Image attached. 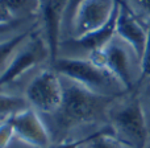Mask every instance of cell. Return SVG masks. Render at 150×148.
Segmentation results:
<instances>
[{
	"mask_svg": "<svg viewBox=\"0 0 150 148\" xmlns=\"http://www.w3.org/2000/svg\"><path fill=\"white\" fill-rule=\"evenodd\" d=\"M107 124L112 135L125 147L146 148L149 146L148 117L138 90L113 99L107 114Z\"/></svg>",
	"mask_w": 150,
	"mask_h": 148,
	"instance_id": "obj_2",
	"label": "cell"
},
{
	"mask_svg": "<svg viewBox=\"0 0 150 148\" xmlns=\"http://www.w3.org/2000/svg\"><path fill=\"white\" fill-rule=\"evenodd\" d=\"M116 34L134 50L141 61L148 39V21L141 17L124 0H120L119 4Z\"/></svg>",
	"mask_w": 150,
	"mask_h": 148,
	"instance_id": "obj_9",
	"label": "cell"
},
{
	"mask_svg": "<svg viewBox=\"0 0 150 148\" xmlns=\"http://www.w3.org/2000/svg\"><path fill=\"white\" fill-rule=\"evenodd\" d=\"M120 0H84L71 20L66 39H78L101 29L109 23L119 8ZM65 39V40H66Z\"/></svg>",
	"mask_w": 150,
	"mask_h": 148,
	"instance_id": "obj_6",
	"label": "cell"
},
{
	"mask_svg": "<svg viewBox=\"0 0 150 148\" xmlns=\"http://www.w3.org/2000/svg\"><path fill=\"white\" fill-rule=\"evenodd\" d=\"M16 139L30 148H50L53 146L49 128L41 114L32 107L11 119Z\"/></svg>",
	"mask_w": 150,
	"mask_h": 148,
	"instance_id": "obj_8",
	"label": "cell"
},
{
	"mask_svg": "<svg viewBox=\"0 0 150 148\" xmlns=\"http://www.w3.org/2000/svg\"><path fill=\"white\" fill-rule=\"evenodd\" d=\"M150 78V21H148V39H146V45L144 49L142 57H141V81L140 85L144 81ZM138 85V86H140Z\"/></svg>",
	"mask_w": 150,
	"mask_h": 148,
	"instance_id": "obj_14",
	"label": "cell"
},
{
	"mask_svg": "<svg viewBox=\"0 0 150 148\" xmlns=\"http://www.w3.org/2000/svg\"><path fill=\"white\" fill-rule=\"evenodd\" d=\"M16 20H18V19H16L15 16H13L12 11L9 9L7 3H5L4 0H0V25L11 24Z\"/></svg>",
	"mask_w": 150,
	"mask_h": 148,
	"instance_id": "obj_18",
	"label": "cell"
},
{
	"mask_svg": "<svg viewBox=\"0 0 150 148\" xmlns=\"http://www.w3.org/2000/svg\"><path fill=\"white\" fill-rule=\"evenodd\" d=\"M15 138V130H13L11 120L5 123H0V148H9Z\"/></svg>",
	"mask_w": 150,
	"mask_h": 148,
	"instance_id": "obj_15",
	"label": "cell"
},
{
	"mask_svg": "<svg viewBox=\"0 0 150 148\" xmlns=\"http://www.w3.org/2000/svg\"><path fill=\"white\" fill-rule=\"evenodd\" d=\"M38 24H40L38 19H18V20L13 21L11 24L0 25V41L11 39V37L16 36V34L21 33V32L26 31V29L33 28V26L38 25Z\"/></svg>",
	"mask_w": 150,
	"mask_h": 148,
	"instance_id": "obj_13",
	"label": "cell"
},
{
	"mask_svg": "<svg viewBox=\"0 0 150 148\" xmlns=\"http://www.w3.org/2000/svg\"><path fill=\"white\" fill-rule=\"evenodd\" d=\"M84 0H69V5L66 9V16H65V21H63V32H62V40H65L69 34V29L71 25V20L74 17V13L76 11V8L79 7V4Z\"/></svg>",
	"mask_w": 150,
	"mask_h": 148,
	"instance_id": "obj_16",
	"label": "cell"
},
{
	"mask_svg": "<svg viewBox=\"0 0 150 148\" xmlns=\"http://www.w3.org/2000/svg\"><path fill=\"white\" fill-rule=\"evenodd\" d=\"M63 98L59 109L44 118L53 144L83 139L107 124V114L115 98L103 97L62 77Z\"/></svg>",
	"mask_w": 150,
	"mask_h": 148,
	"instance_id": "obj_1",
	"label": "cell"
},
{
	"mask_svg": "<svg viewBox=\"0 0 150 148\" xmlns=\"http://www.w3.org/2000/svg\"><path fill=\"white\" fill-rule=\"evenodd\" d=\"M67 5L69 0H40L37 17L50 50V62L58 57Z\"/></svg>",
	"mask_w": 150,
	"mask_h": 148,
	"instance_id": "obj_7",
	"label": "cell"
},
{
	"mask_svg": "<svg viewBox=\"0 0 150 148\" xmlns=\"http://www.w3.org/2000/svg\"><path fill=\"white\" fill-rule=\"evenodd\" d=\"M88 60L108 69L124 89L130 93L138 89L141 81V61L136 52L117 34Z\"/></svg>",
	"mask_w": 150,
	"mask_h": 148,
	"instance_id": "obj_4",
	"label": "cell"
},
{
	"mask_svg": "<svg viewBox=\"0 0 150 148\" xmlns=\"http://www.w3.org/2000/svg\"><path fill=\"white\" fill-rule=\"evenodd\" d=\"M146 148H150V144H149V146H148V147H146Z\"/></svg>",
	"mask_w": 150,
	"mask_h": 148,
	"instance_id": "obj_20",
	"label": "cell"
},
{
	"mask_svg": "<svg viewBox=\"0 0 150 148\" xmlns=\"http://www.w3.org/2000/svg\"><path fill=\"white\" fill-rule=\"evenodd\" d=\"M83 139L74 140V142H66V143H59V144H53L50 148H79V146L82 144V142H83Z\"/></svg>",
	"mask_w": 150,
	"mask_h": 148,
	"instance_id": "obj_19",
	"label": "cell"
},
{
	"mask_svg": "<svg viewBox=\"0 0 150 148\" xmlns=\"http://www.w3.org/2000/svg\"><path fill=\"white\" fill-rule=\"evenodd\" d=\"M50 66L59 75L74 81L99 95L115 98L128 93L108 69L87 58L58 57L50 62Z\"/></svg>",
	"mask_w": 150,
	"mask_h": 148,
	"instance_id": "obj_3",
	"label": "cell"
},
{
	"mask_svg": "<svg viewBox=\"0 0 150 148\" xmlns=\"http://www.w3.org/2000/svg\"><path fill=\"white\" fill-rule=\"evenodd\" d=\"M79 148H128V147H125L122 143H120L112 135L109 126L105 124L103 128L86 136Z\"/></svg>",
	"mask_w": 150,
	"mask_h": 148,
	"instance_id": "obj_12",
	"label": "cell"
},
{
	"mask_svg": "<svg viewBox=\"0 0 150 148\" xmlns=\"http://www.w3.org/2000/svg\"><path fill=\"white\" fill-rule=\"evenodd\" d=\"M38 26H40V24L33 26V28L26 29V31L16 34V36L11 37V39L0 41V77H1V74L5 71V69L8 68L11 60L13 58V56L17 52V49L24 44V41L33 33L34 29H37Z\"/></svg>",
	"mask_w": 150,
	"mask_h": 148,
	"instance_id": "obj_11",
	"label": "cell"
},
{
	"mask_svg": "<svg viewBox=\"0 0 150 148\" xmlns=\"http://www.w3.org/2000/svg\"><path fill=\"white\" fill-rule=\"evenodd\" d=\"M29 107L30 106L23 93L0 90V123L9 122L12 118Z\"/></svg>",
	"mask_w": 150,
	"mask_h": 148,
	"instance_id": "obj_10",
	"label": "cell"
},
{
	"mask_svg": "<svg viewBox=\"0 0 150 148\" xmlns=\"http://www.w3.org/2000/svg\"><path fill=\"white\" fill-rule=\"evenodd\" d=\"M129 4L141 17H145L146 21H150V0H124Z\"/></svg>",
	"mask_w": 150,
	"mask_h": 148,
	"instance_id": "obj_17",
	"label": "cell"
},
{
	"mask_svg": "<svg viewBox=\"0 0 150 148\" xmlns=\"http://www.w3.org/2000/svg\"><path fill=\"white\" fill-rule=\"evenodd\" d=\"M23 95L29 106L42 117L52 115L59 109L63 98V85L61 75L50 64L38 68L26 79Z\"/></svg>",
	"mask_w": 150,
	"mask_h": 148,
	"instance_id": "obj_5",
	"label": "cell"
}]
</instances>
